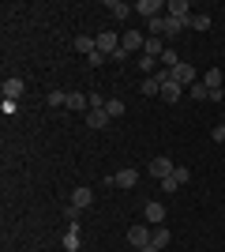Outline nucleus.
<instances>
[{
  "mask_svg": "<svg viewBox=\"0 0 225 252\" xmlns=\"http://www.w3.org/2000/svg\"><path fill=\"white\" fill-rule=\"evenodd\" d=\"M169 79H173V83H180L184 91H188V87H195V83H199V72H195V68H192L188 61H180V64H176V68L169 72Z\"/></svg>",
  "mask_w": 225,
  "mask_h": 252,
  "instance_id": "f257e3e1",
  "label": "nucleus"
},
{
  "mask_svg": "<svg viewBox=\"0 0 225 252\" xmlns=\"http://www.w3.org/2000/svg\"><path fill=\"white\" fill-rule=\"evenodd\" d=\"M105 185H117V189H135L139 185V169H120V173H113V177H105Z\"/></svg>",
  "mask_w": 225,
  "mask_h": 252,
  "instance_id": "f03ea898",
  "label": "nucleus"
},
{
  "mask_svg": "<svg viewBox=\"0 0 225 252\" xmlns=\"http://www.w3.org/2000/svg\"><path fill=\"white\" fill-rule=\"evenodd\" d=\"M150 177H161V181H165V177H173V169H176V162H173V158H165V155H158V158H154V162H150Z\"/></svg>",
  "mask_w": 225,
  "mask_h": 252,
  "instance_id": "7ed1b4c3",
  "label": "nucleus"
},
{
  "mask_svg": "<svg viewBox=\"0 0 225 252\" xmlns=\"http://www.w3.org/2000/svg\"><path fill=\"white\" fill-rule=\"evenodd\" d=\"M0 91H4V98H8V102H19V98H23V91H26V83H23L19 75H8Z\"/></svg>",
  "mask_w": 225,
  "mask_h": 252,
  "instance_id": "20e7f679",
  "label": "nucleus"
},
{
  "mask_svg": "<svg viewBox=\"0 0 225 252\" xmlns=\"http://www.w3.org/2000/svg\"><path fill=\"white\" fill-rule=\"evenodd\" d=\"M135 11H139L143 19H161V11H165V4H161V0H139V4H135Z\"/></svg>",
  "mask_w": 225,
  "mask_h": 252,
  "instance_id": "39448f33",
  "label": "nucleus"
},
{
  "mask_svg": "<svg viewBox=\"0 0 225 252\" xmlns=\"http://www.w3.org/2000/svg\"><path fill=\"white\" fill-rule=\"evenodd\" d=\"M120 49V38L113 31H101L98 34V53H105V57H113V53Z\"/></svg>",
  "mask_w": 225,
  "mask_h": 252,
  "instance_id": "423d86ee",
  "label": "nucleus"
},
{
  "mask_svg": "<svg viewBox=\"0 0 225 252\" xmlns=\"http://www.w3.org/2000/svg\"><path fill=\"white\" fill-rule=\"evenodd\" d=\"M68 203H72V207H79V211H86L90 203H94V192L86 189V185H79V189H72V200H68Z\"/></svg>",
  "mask_w": 225,
  "mask_h": 252,
  "instance_id": "0eeeda50",
  "label": "nucleus"
},
{
  "mask_svg": "<svg viewBox=\"0 0 225 252\" xmlns=\"http://www.w3.org/2000/svg\"><path fill=\"white\" fill-rule=\"evenodd\" d=\"M128 245L131 249H147L150 245V226H131L128 230Z\"/></svg>",
  "mask_w": 225,
  "mask_h": 252,
  "instance_id": "6e6552de",
  "label": "nucleus"
},
{
  "mask_svg": "<svg viewBox=\"0 0 225 252\" xmlns=\"http://www.w3.org/2000/svg\"><path fill=\"white\" fill-rule=\"evenodd\" d=\"M165 11H169L173 19H180V23H192V8H188V0H169Z\"/></svg>",
  "mask_w": 225,
  "mask_h": 252,
  "instance_id": "1a4fd4ad",
  "label": "nucleus"
},
{
  "mask_svg": "<svg viewBox=\"0 0 225 252\" xmlns=\"http://www.w3.org/2000/svg\"><path fill=\"white\" fill-rule=\"evenodd\" d=\"M109 121H113V117L105 113V105H94V109H90V113H86V125L94 128V132H98V128H105Z\"/></svg>",
  "mask_w": 225,
  "mask_h": 252,
  "instance_id": "9d476101",
  "label": "nucleus"
},
{
  "mask_svg": "<svg viewBox=\"0 0 225 252\" xmlns=\"http://www.w3.org/2000/svg\"><path fill=\"white\" fill-rule=\"evenodd\" d=\"M105 8H109V15H113V19H120V23H124V19L131 15V11H135V4H124V0H109Z\"/></svg>",
  "mask_w": 225,
  "mask_h": 252,
  "instance_id": "9b49d317",
  "label": "nucleus"
},
{
  "mask_svg": "<svg viewBox=\"0 0 225 252\" xmlns=\"http://www.w3.org/2000/svg\"><path fill=\"white\" fill-rule=\"evenodd\" d=\"M184 94H188V91H184L180 83H173V79H169L165 87H161V102H180Z\"/></svg>",
  "mask_w": 225,
  "mask_h": 252,
  "instance_id": "f8f14e48",
  "label": "nucleus"
},
{
  "mask_svg": "<svg viewBox=\"0 0 225 252\" xmlns=\"http://www.w3.org/2000/svg\"><path fill=\"white\" fill-rule=\"evenodd\" d=\"M120 45H124L128 53H135V49H143V45H147V38H143L139 31H128L124 38H120Z\"/></svg>",
  "mask_w": 225,
  "mask_h": 252,
  "instance_id": "ddd939ff",
  "label": "nucleus"
},
{
  "mask_svg": "<svg viewBox=\"0 0 225 252\" xmlns=\"http://www.w3.org/2000/svg\"><path fill=\"white\" fill-rule=\"evenodd\" d=\"M143 215H147L150 226H161V222H165V207H161V203H147V207H143Z\"/></svg>",
  "mask_w": 225,
  "mask_h": 252,
  "instance_id": "4468645a",
  "label": "nucleus"
},
{
  "mask_svg": "<svg viewBox=\"0 0 225 252\" xmlns=\"http://www.w3.org/2000/svg\"><path fill=\"white\" fill-rule=\"evenodd\" d=\"M75 49L83 53V57H90V53H98V38H90V34H79V38H75Z\"/></svg>",
  "mask_w": 225,
  "mask_h": 252,
  "instance_id": "2eb2a0df",
  "label": "nucleus"
},
{
  "mask_svg": "<svg viewBox=\"0 0 225 252\" xmlns=\"http://www.w3.org/2000/svg\"><path fill=\"white\" fill-rule=\"evenodd\" d=\"M150 245H154V249H165V245H169V230H165V226H154V230H150Z\"/></svg>",
  "mask_w": 225,
  "mask_h": 252,
  "instance_id": "dca6fc26",
  "label": "nucleus"
},
{
  "mask_svg": "<svg viewBox=\"0 0 225 252\" xmlns=\"http://www.w3.org/2000/svg\"><path fill=\"white\" fill-rule=\"evenodd\" d=\"M79 245H83L79 230H75V226H68V233H64V249H68V252H79Z\"/></svg>",
  "mask_w": 225,
  "mask_h": 252,
  "instance_id": "f3484780",
  "label": "nucleus"
},
{
  "mask_svg": "<svg viewBox=\"0 0 225 252\" xmlns=\"http://www.w3.org/2000/svg\"><path fill=\"white\" fill-rule=\"evenodd\" d=\"M203 83H206V91H222V72H218V68L203 72Z\"/></svg>",
  "mask_w": 225,
  "mask_h": 252,
  "instance_id": "a211bd4d",
  "label": "nucleus"
},
{
  "mask_svg": "<svg viewBox=\"0 0 225 252\" xmlns=\"http://www.w3.org/2000/svg\"><path fill=\"white\" fill-rule=\"evenodd\" d=\"M188 98H192V102H206V98H210V91H206L203 79H199L195 87H188Z\"/></svg>",
  "mask_w": 225,
  "mask_h": 252,
  "instance_id": "6ab92c4d",
  "label": "nucleus"
},
{
  "mask_svg": "<svg viewBox=\"0 0 225 252\" xmlns=\"http://www.w3.org/2000/svg\"><path fill=\"white\" fill-rule=\"evenodd\" d=\"M143 53H147V57H154V61H158L161 53H165V45H161L158 38H147V45H143Z\"/></svg>",
  "mask_w": 225,
  "mask_h": 252,
  "instance_id": "aec40b11",
  "label": "nucleus"
},
{
  "mask_svg": "<svg viewBox=\"0 0 225 252\" xmlns=\"http://www.w3.org/2000/svg\"><path fill=\"white\" fill-rule=\"evenodd\" d=\"M86 105H90V98H86V94H79V91L68 94V109H86Z\"/></svg>",
  "mask_w": 225,
  "mask_h": 252,
  "instance_id": "412c9836",
  "label": "nucleus"
},
{
  "mask_svg": "<svg viewBox=\"0 0 225 252\" xmlns=\"http://www.w3.org/2000/svg\"><path fill=\"white\" fill-rule=\"evenodd\" d=\"M105 113L109 117H120V113H124V102H120V98H105Z\"/></svg>",
  "mask_w": 225,
  "mask_h": 252,
  "instance_id": "4be33fe9",
  "label": "nucleus"
},
{
  "mask_svg": "<svg viewBox=\"0 0 225 252\" xmlns=\"http://www.w3.org/2000/svg\"><path fill=\"white\" fill-rule=\"evenodd\" d=\"M45 102L53 105V109H60V105H68V94H64V91H49V98H45Z\"/></svg>",
  "mask_w": 225,
  "mask_h": 252,
  "instance_id": "5701e85b",
  "label": "nucleus"
},
{
  "mask_svg": "<svg viewBox=\"0 0 225 252\" xmlns=\"http://www.w3.org/2000/svg\"><path fill=\"white\" fill-rule=\"evenodd\" d=\"M173 181H176V185H188V181H192V169H188V166H176V169H173Z\"/></svg>",
  "mask_w": 225,
  "mask_h": 252,
  "instance_id": "b1692460",
  "label": "nucleus"
},
{
  "mask_svg": "<svg viewBox=\"0 0 225 252\" xmlns=\"http://www.w3.org/2000/svg\"><path fill=\"white\" fill-rule=\"evenodd\" d=\"M161 64H165V68H169V72H173V68L180 64V57H176V49H165V53H161Z\"/></svg>",
  "mask_w": 225,
  "mask_h": 252,
  "instance_id": "393cba45",
  "label": "nucleus"
},
{
  "mask_svg": "<svg viewBox=\"0 0 225 252\" xmlns=\"http://www.w3.org/2000/svg\"><path fill=\"white\" fill-rule=\"evenodd\" d=\"M188 27H192V31H206V27H210V15H192Z\"/></svg>",
  "mask_w": 225,
  "mask_h": 252,
  "instance_id": "a878e982",
  "label": "nucleus"
},
{
  "mask_svg": "<svg viewBox=\"0 0 225 252\" xmlns=\"http://www.w3.org/2000/svg\"><path fill=\"white\" fill-rule=\"evenodd\" d=\"M64 215H68V226H75V230H79V215H83V211L68 203V211H64Z\"/></svg>",
  "mask_w": 225,
  "mask_h": 252,
  "instance_id": "bb28decb",
  "label": "nucleus"
},
{
  "mask_svg": "<svg viewBox=\"0 0 225 252\" xmlns=\"http://www.w3.org/2000/svg\"><path fill=\"white\" fill-rule=\"evenodd\" d=\"M154 64H158V61H154V57H147V53H139V72H154Z\"/></svg>",
  "mask_w": 225,
  "mask_h": 252,
  "instance_id": "cd10ccee",
  "label": "nucleus"
},
{
  "mask_svg": "<svg viewBox=\"0 0 225 252\" xmlns=\"http://www.w3.org/2000/svg\"><path fill=\"white\" fill-rule=\"evenodd\" d=\"M210 139H214V143H225V125H214V132H210Z\"/></svg>",
  "mask_w": 225,
  "mask_h": 252,
  "instance_id": "c85d7f7f",
  "label": "nucleus"
},
{
  "mask_svg": "<svg viewBox=\"0 0 225 252\" xmlns=\"http://www.w3.org/2000/svg\"><path fill=\"white\" fill-rule=\"evenodd\" d=\"M86 61H90V64H94V68H98V64H105L109 57H105V53H90V57H86Z\"/></svg>",
  "mask_w": 225,
  "mask_h": 252,
  "instance_id": "c756f323",
  "label": "nucleus"
},
{
  "mask_svg": "<svg viewBox=\"0 0 225 252\" xmlns=\"http://www.w3.org/2000/svg\"><path fill=\"white\" fill-rule=\"evenodd\" d=\"M176 189H180V185H176L173 177H165V181H161V192H176Z\"/></svg>",
  "mask_w": 225,
  "mask_h": 252,
  "instance_id": "7c9ffc66",
  "label": "nucleus"
},
{
  "mask_svg": "<svg viewBox=\"0 0 225 252\" xmlns=\"http://www.w3.org/2000/svg\"><path fill=\"white\" fill-rule=\"evenodd\" d=\"M139 252H161V249H154V245H147V249H139Z\"/></svg>",
  "mask_w": 225,
  "mask_h": 252,
  "instance_id": "2f4dec72",
  "label": "nucleus"
},
{
  "mask_svg": "<svg viewBox=\"0 0 225 252\" xmlns=\"http://www.w3.org/2000/svg\"><path fill=\"white\" fill-rule=\"evenodd\" d=\"M222 125H225V117H222Z\"/></svg>",
  "mask_w": 225,
  "mask_h": 252,
  "instance_id": "473e14b6",
  "label": "nucleus"
}]
</instances>
